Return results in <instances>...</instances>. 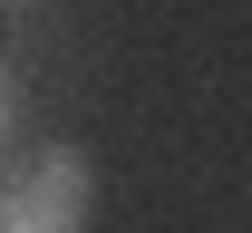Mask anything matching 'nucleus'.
I'll return each mask as SVG.
<instances>
[{"instance_id":"nucleus-1","label":"nucleus","mask_w":252,"mask_h":233,"mask_svg":"<svg viewBox=\"0 0 252 233\" xmlns=\"http://www.w3.org/2000/svg\"><path fill=\"white\" fill-rule=\"evenodd\" d=\"M10 233H59V214H39V204H10Z\"/></svg>"}]
</instances>
